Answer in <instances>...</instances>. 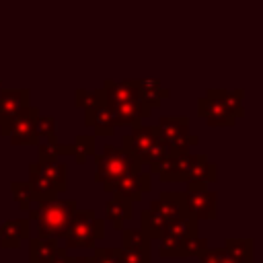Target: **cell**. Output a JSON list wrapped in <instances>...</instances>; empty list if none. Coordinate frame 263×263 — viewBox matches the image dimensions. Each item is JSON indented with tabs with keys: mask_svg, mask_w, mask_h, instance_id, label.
I'll return each mask as SVG.
<instances>
[{
	"mask_svg": "<svg viewBox=\"0 0 263 263\" xmlns=\"http://www.w3.org/2000/svg\"><path fill=\"white\" fill-rule=\"evenodd\" d=\"M205 95L216 97L220 103H224V107H226L236 119L245 115V103H242L245 92H242V88H232V90H228V88H210Z\"/></svg>",
	"mask_w": 263,
	"mask_h": 263,
	"instance_id": "cell-22",
	"label": "cell"
},
{
	"mask_svg": "<svg viewBox=\"0 0 263 263\" xmlns=\"http://www.w3.org/2000/svg\"><path fill=\"white\" fill-rule=\"evenodd\" d=\"M62 238L64 249H95L105 238V220L97 218L95 210H76Z\"/></svg>",
	"mask_w": 263,
	"mask_h": 263,
	"instance_id": "cell-5",
	"label": "cell"
},
{
	"mask_svg": "<svg viewBox=\"0 0 263 263\" xmlns=\"http://www.w3.org/2000/svg\"><path fill=\"white\" fill-rule=\"evenodd\" d=\"M197 230H199V222H193L189 218H181V220L173 222L166 228V232L162 234V238H158V255L162 259L181 257V251H183L187 236L191 232H197Z\"/></svg>",
	"mask_w": 263,
	"mask_h": 263,
	"instance_id": "cell-9",
	"label": "cell"
},
{
	"mask_svg": "<svg viewBox=\"0 0 263 263\" xmlns=\"http://www.w3.org/2000/svg\"><path fill=\"white\" fill-rule=\"evenodd\" d=\"M121 148L127 150L132 156H136L142 164H148V173L154 175L160 162L168 156L171 148L160 136L158 125H136L129 134L123 136Z\"/></svg>",
	"mask_w": 263,
	"mask_h": 263,
	"instance_id": "cell-2",
	"label": "cell"
},
{
	"mask_svg": "<svg viewBox=\"0 0 263 263\" xmlns=\"http://www.w3.org/2000/svg\"><path fill=\"white\" fill-rule=\"evenodd\" d=\"M35 148H37V162H53V160H60L55 156L53 148L49 144H45V142H39Z\"/></svg>",
	"mask_w": 263,
	"mask_h": 263,
	"instance_id": "cell-35",
	"label": "cell"
},
{
	"mask_svg": "<svg viewBox=\"0 0 263 263\" xmlns=\"http://www.w3.org/2000/svg\"><path fill=\"white\" fill-rule=\"evenodd\" d=\"M218 179V168L214 162H210L208 154H189V166H187V177L185 185L187 189H205L210 183Z\"/></svg>",
	"mask_w": 263,
	"mask_h": 263,
	"instance_id": "cell-10",
	"label": "cell"
},
{
	"mask_svg": "<svg viewBox=\"0 0 263 263\" xmlns=\"http://www.w3.org/2000/svg\"><path fill=\"white\" fill-rule=\"evenodd\" d=\"M189 154L191 152H168V156L160 162L156 168V177L162 183H185L187 166H189Z\"/></svg>",
	"mask_w": 263,
	"mask_h": 263,
	"instance_id": "cell-14",
	"label": "cell"
},
{
	"mask_svg": "<svg viewBox=\"0 0 263 263\" xmlns=\"http://www.w3.org/2000/svg\"><path fill=\"white\" fill-rule=\"evenodd\" d=\"M105 103V95H103V88H95V90H86V88H76L74 92V105L82 111L86 109H92L97 105Z\"/></svg>",
	"mask_w": 263,
	"mask_h": 263,
	"instance_id": "cell-28",
	"label": "cell"
},
{
	"mask_svg": "<svg viewBox=\"0 0 263 263\" xmlns=\"http://www.w3.org/2000/svg\"><path fill=\"white\" fill-rule=\"evenodd\" d=\"M197 113L212 127H232L236 123V117L224 107V103H220L216 97H210V95L197 101Z\"/></svg>",
	"mask_w": 263,
	"mask_h": 263,
	"instance_id": "cell-13",
	"label": "cell"
},
{
	"mask_svg": "<svg viewBox=\"0 0 263 263\" xmlns=\"http://www.w3.org/2000/svg\"><path fill=\"white\" fill-rule=\"evenodd\" d=\"M37 166L53 183L58 193L68 189V166L66 164H62L60 160H53V162H37Z\"/></svg>",
	"mask_w": 263,
	"mask_h": 263,
	"instance_id": "cell-24",
	"label": "cell"
},
{
	"mask_svg": "<svg viewBox=\"0 0 263 263\" xmlns=\"http://www.w3.org/2000/svg\"><path fill=\"white\" fill-rule=\"evenodd\" d=\"M92 156H95V181L101 183L103 191L107 193H111L113 185L119 179L132 173H140L144 168V164L136 156H132L123 148H115L113 144L103 146V150L99 154L95 152Z\"/></svg>",
	"mask_w": 263,
	"mask_h": 263,
	"instance_id": "cell-3",
	"label": "cell"
},
{
	"mask_svg": "<svg viewBox=\"0 0 263 263\" xmlns=\"http://www.w3.org/2000/svg\"><path fill=\"white\" fill-rule=\"evenodd\" d=\"M76 210V199L35 201V208L29 210V222H37V236L62 238Z\"/></svg>",
	"mask_w": 263,
	"mask_h": 263,
	"instance_id": "cell-4",
	"label": "cell"
},
{
	"mask_svg": "<svg viewBox=\"0 0 263 263\" xmlns=\"http://www.w3.org/2000/svg\"><path fill=\"white\" fill-rule=\"evenodd\" d=\"M84 125L92 127L95 138H109L115 134V121H113V115L105 103L84 111Z\"/></svg>",
	"mask_w": 263,
	"mask_h": 263,
	"instance_id": "cell-16",
	"label": "cell"
},
{
	"mask_svg": "<svg viewBox=\"0 0 263 263\" xmlns=\"http://www.w3.org/2000/svg\"><path fill=\"white\" fill-rule=\"evenodd\" d=\"M140 222H142V230L148 234V238H154V240L162 238V234H164L166 228L171 226L160 214H156V212L150 210V208H144V210L140 212Z\"/></svg>",
	"mask_w": 263,
	"mask_h": 263,
	"instance_id": "cell-23",
	"label": "cell"
},
{
	"mask_svg": "<svg viewBox=\"0 0 263 263\" xmlns=\"http://www.w3.org/2000/svg\"><path fill=\"white\" fill-rule=\"evenodd\" d=\"M119 259H121V263H152L150 249L134 251V249H121L119 247Z\"/></svg>",
	"mask_w": 263,
	"mask_h": 263,
	"instance_id": "cell-33",
	"label": "cell"
},
{
	"mask_svg": "<svg viewBox=\"0 0 263 263\" xmlns=\"http://www.w3.org/2000/svg\"><path fill=\"white\" fill-rule=\"evenodd\" d=\"M152 238H148V234L142 228H121V249H134V251H142V249H150Z\"/></svg>",
	"mask_w": 263,
	"mask_h": 263,
	"instance_id": "cell-27",
	"label": "cell"
},
{
	"mask_svg": "<svg viewBox=\"0 0 263 263\" xmlns=\"http://www.w3.org/2000/svg\"><path fill=\"white\" fill-rule=\"evenodd\" d=\"M97 138L92 136V134H78L76 138H74V142H72V146H74V160H76V164H84L97 150Z\"/></svg>",
	"mask_w": 263,
	"mask_h": 263,
	"instance_id": "cell-26",
	"label": "cell"
},
{
	"mask_svg": "<svg viewBox=\"0 0 263 263\" xmlns=\"http://www.w3.org/2000/svg\"><path fill=\"white\" fill-rule=\"evenodd\" d=\"M224 249L240 263H255V245L253 238H226Z\"/></svg>",
	"mask_w": 263,
	"mask_h": 263,
	"instance_id": "cell-25",
	"label": "cell"
},
{
	"mask_svg": "<svg viewBox=\"0 0 263 263\" xmlns=\"http://www.w3.org/2000/svg\"><path fill=\"white\" fill-rule=\"evenodd\" d=\"M150 187H152V175L142 168L140 173H132V175L119 179L113 185L111 193H115V195H119L123 199H129L132 203H136V201H140L150 191Z\"/></svg>",
	"mask_w": 263,
	"mask_h": 263,
	"instance_id": "cell-11",
	"label": "cell"
},
{
	"mask_svg": "<svg viewBox=\"0 0 263 263\" xmlns=\"http://www.w3.org/2000/svg\"><path fill=\"white\" fill-rule=\"evenodd\" d=\"M183 216L193 222L218 218V195L212 189H185L183 191Z\"/></svg>",
	"mask_w": 263,
	"mask_h": 263,
	"instance_id": "cell-8",
	"label": "cell"
},
{
	"mask_svg": "<svg viewBox=\"0 0 263 263\" xmlns=\"http://www.w3.org/2000/svg\"><path fill=\"white\" fill-rule=\"evenodd\" d=\"M105 218H107V222H111V226L115 230H121L125 226V222H129L134 218V203L129 199H123L113 193V197L105 203Z\"/></svg>",
	"mask_w": 263,
	"mask_h": 263,
	"instance_id": "cell-19",
	"label": "cell"
},
{
	"mask_svg": "<svg viewBox=\"0 0 263 263\" xmlns=\"http://www.w3.org/2000/svg\"><path fill=\"white\" fill-rule=\"evenodd\" d=\"M37 138L39 142L43 140L45 144L53 146L58 140H55V117L53 115H41L37 117Z\"/></svg>",
	"mask_w": 263,
	"mask_h": 263,
	"instance_id": "cell-30",
	"label": "cell"
},
{
	"mask_svg": "<svg viewBox=\"0 0 263 263\" xmlns=\"http://www.w3.org/2000/svg\"><path fill=\"white\" fill-rule=\"evenodd\" d=\"M150 210L160 214L168 224L185 218L183 216V191H162L156 199L148 203Z\"/></svg>",
	"mask_w": 263,
	"mask_h": 263,
	"instance_id": "cell-15",
	"label": "cell"
},
{
	"mask_svg": "<svg viewBox=\"0 0 263 263\" xmlns=\"http://www.w3.org/2000/svg\"><path fill=\"white\" fill-rule=\"evenodd\" d=\"M51 148H53V152H55L58 158H60V156H72V154H74V146H72V144H58V142H55Z\"/></svg>",
	"mask_w": 263,
	"mask_h": 263,
	"instance_id": "cell-37",
	"label": "cell"
},
{
	"mask_svg": "<svg viewBox=\"0 0 263 263\" xmlns=\"http://www.w3.org/2000/svg\"><path fill=\"white\" fill-rule=\"evenodd\" d=\"M92 251H95L90 255L92 257V263H121L119 249H113V247H95Z\"/></svg>",
	"mask_w": 263,
	"mask_h": 263,
	"instance_id": "cell-34",
	"label": "cell"
},
{
	"mask_svg": "<svg viewBox=\"0 0 263 263\" xmlns=\"http://www.w3.org/2000/svg\"><path fill=\"white\" fill-rule=\"evenodd\" d=\"M197 259H199V263H240L224 247H218V249H210L208 247Z\"/></svg>",
	"mask_w": 263,
	"mask_h": 263,
	"instance_id": "cell-32",
	"label": "cell"
},
{
	"mask_svg": "<svg viewBox=\"0 0 263 263\" xmlns=\"http://www.w3.org/2000/svg\"><path fill=\"white\" fill-rule=\"evenodd\" d=\"M58 251V238L37 236L29 238V263H49Z\"/></svg>",
	"mask_w": 263,
	"mask_h": 263,
	"instance_id": "cell-21",
	"label": "cell"
},
{
	"mask_svg": "<svg viewBox=\"0 0 263 263\" xmlns=\"http://www.w3.org/2000/svg\"><path fill=\"white\" fill-rule=\"evenodd\" d=\"M49 263H74V257H72V255H68V249L58 247V251L53 253V257H51V261H49Z\"/></svg>",
	"mask_w": 263,
	"mask_h": 263,
	"instance_id": "cell-36",
	"label": "cell"
},
{
	"mask_svg": "<svg viewBox=\"0 0 263 263\" xmlns=\"http://www.w3.org/2000/svg\"><path fill=\"white\" fill-rule=\"evenodd\" d=\"M29 103H31L29 88H2L0 90V136H6L10 117Z\"/></svg>",
	"mask_w": 263,
	"mask_h": 263,
	"instance_id": "cell-12",
	"label": "cell"
},
{
	"mask_svg": "<svg viewBox=\"0 0 263 263\" xmlns=\"http://www.w3.org/2000/svg\"><path fill=\"white\" fill-rule=\"evenodd\" d=\"M101 88L105 95V105L113 115L115 127H136L142 123L144 117L152 113V109L142 101V95L132 80L115 82L107 78Z\"/></svg>",
	"mask_w": 263,
	"mask_h": 263,
	"instance_id": "cell-1",
	"label": "cell"
},
{
	"mask_svg": "<svg viewBox=\"0 0 263 263\" xmlns=\"http://www.w3.org/2000/svg\"><path fill=\"white\" fill-rule=\"evenodd\" d=\"M156 125L171 152H189L199 144V138L189 132V117L185 115H162Z\"/></svg>",
	"mask_w": 263,
	"mask_h": 263,
	"instance_id": "cell-7",
	"label": "cell"
},
{
	"mask_svg": "<svg viewBox=\"0 0 263 263\" xmlns=\"http://www.w3.org/2000/svg\"><path fill=\"white\" fill-rule=\"evenodd\" d=\"M10 191H12V199L14 203L23 210V212H29L35 203V197H33V191L29 187V183H23V181H12L10 183Z\"/></svg>",
	"mask_w": 263,
	"mask_h": 263,
	"instance_id": "cell-29",
	"label": "cell"
},
{
	"mask_svg": "<svg viewBox=\"0 0 263 263\" xmlns=\"http://www.w3.org/2000/svg\"><path fill=\"white\" fill-rule=\"evenodd\" d=\"M29 234H31L29 218L6 220L0 226V247L2 249H18L23 240H29Z\"/></svg>",
	"mask_w": 263,
	"mask_h": 263,
	"instance_id": "cell-17",
	"label": "cell"
},
{
	"mask_svg": "<svg viewBox=\"0 0 263 263\" xmlns=\"http://www.w3.org/2000/svg\"><path fill=\"white\" fill-rule=\"evenodd\" d=\"M29 187L33 191L35 201H53L60 195L58 189L53 187V183L39 171L37 162H31L29 164Z\"/></svg>",
	"mask_w": 263,
	"mask_h": 263,
	"instance_id": "cell-20",
	"label": "cell"
},
{
	"mask_svg": "<svg viewBox=\"0 0 263 263\" xmlns=\"http://www.w3.org/2000/svg\"><path fill=\"white\" fill-rule=\"evenodd\" d=\"M132 82L136 84V88L142 95V101L150 109H158L162 105V101L171 97V90L156 78H138V80H132Z\"/></svg>",
	"mask_w": 263,
	"mask_h": 263,
	"instance_id": "cell-18",
	"label": "cell"
},
{
	"mask_svg": "<svg viewBox=\"0 0 263 263\" xmlns=\"http://www.w3.org/2000/svg\"><path fill=\"white\" fill-rule=\"evenodd\" d=\"M0 90H2V80H0Z\"/></svg>",
	"mask_w": 263,
	"mask_h": 263,
	"instance_id": "cell-39",
	"label": "cell"
},
{
	"mask_svg": "<svg viewBox=\"0 0 263 263\" xmlns=\"http://www.w3.org/2000/svg\"><path fill=\"white\" fill-rule=\"evenodd\" d=\"M37 117H39V107L35 105H25L21 107L8 121L6 127V136L10 140L12 146L21 148V146H37L39 138H37Z\"/></svg>",
	"mask_w": 263,
	"mask_h": 263,
	"instance_id": "cell-6",
	"label": "cell"
},
{
	"mask_svg": "<svg viewBox=\"0 0 263 263\" xmlns=\"http://www.w3.org/2000/svg\"><path fill=\"white\" fill-rule=\"evenodd\" d=\"M74 263H92V257H74Z\"/></svg>",
	"mask_w": 263,
	"mask_h": 263,
	"instance_id": "cell-38",
	"label": "cell"
},
{
	"mask_svg": "<svg viewBox=\"0 0 263 263\" xmlns=\"http://www.w3.org/2000/svg\"><path fill=\"white\" fill-rule=\"evenodd\" d=\"M208 249V240L199 236V230L197 232H191L183 245V251H181V257H199L203 251Z\"/></svg>",
	"mask_w": 263,
	"mask_h": 263,
	"instance_id": "cell-31",
	"label": "cell"
}]
</instances>
